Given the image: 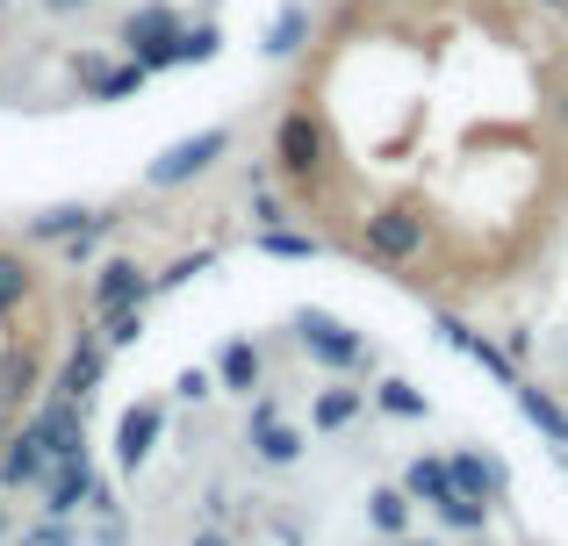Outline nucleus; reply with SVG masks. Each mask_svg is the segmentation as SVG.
<instances>
[{"label":"nucleus","instance_id":"2","mask_svg":"<svg viewBox=\"0 0 568 546\" xmlns=\"http://www.w3.org/2000/svg\"><path fill=\"white\" fill-rule=\"evenodd\" d=\"M187 14L173 8V0H144V8L123 14V29H115V43H123V58H138L144 72H173V37H181Z\"/></svg>","mask_w":568,"mask_h":546},{"label":"nucleus","instance_id":"35","mask_svg":"<svg viewBox=\"0 0 568 546\" xmlns=\"http://www.w3.org/2000/svg\"><path fill=\"white\" fill-rule=\"evenodd\" d=\"M187 546H231V533H216V525H209V533H194Z\"/></svg>","mask_w":568,"mask_h":546},{"label":"nucleus","instance_id":"28","mask_svg":"<svg viewBox=\"0 0 568 546\" xmlns=\"http://www.w3.org/2000/svg\"><path fill=\"white\" fill-rule=\"evenodd\" d=\"M375 403L388 410V418H432V403H425V395L410 389V381H396V374H388L382 389H375Z\"/></svg>","mask_w":568,"mask_h":546},{"label":"nucleus","instance_id":"31","mask_svg":"<svg viewBox=\"0 0 568 546\" xmlns=\"http://www.w3.org/2000/svg\"><path fill=\"white\" fill-rule=\"evenodd\" d=\"M22 546H72V525H65V518H43V525H37V533H29Z\"/></svg>","mask_w":568,"mask_h":546},{"label":"nucleus","instance_id":"11","mask_svg":"<svg viewBox=\"0 0 568 546\" xmlns=\"http://www.w3.org/2000/svg\"><path fill=\"white\" fill-rule=\"evenodd\" d=\"M252 453H260L266 467H295V461H303V432L281 418L274 395H260V403H252Z\"/></svg>","mask_w":568,"mask_h":546},{"label":"nucleus","instance_id":"15","mask_svg":"<svg viewBox=\"0 0 568 546\" xmlns=\"http://www.w3.org/2000/svg\"><path fill=\"white\" fill-rule=\"evenodd\" d=\"M432 331H439V346H454V352H468V360H483V367H489V374H497V381H504V389H511V381H518V367H511V352H497V346H489V338H483V331H468V323H460V317H439V323H432Z\"/></svg>","mask_w":568,"mask_h":546},{"label":"nucleus","instance_id":"19","mask_svg":"<svg viewBox=\"0 0 568 546\" xmlns=\"http://www.w3.org/2000/svg\"><path fill=\"white\" fill-rule=\"evenodd\" d=\"M80 410H87V403H72V395H51V403L37 410V432L51 439V453H72V446H87V432H80Z\"/></svg>","mask_w":568,"mask_h":546},{"label":"nucleus","instance_id":"8","mask_svg":"<svg viewBox=\"0 0 568 546\" xmlns=\"http://www.w3.org/2000/svg\"><path fill=\"white\" fill-rule=\"evenodd\" d=\"M87 490H94V461H87V446L51 453V467H43V518H72V511L87 504Z\"/></svg>","mask_w":568,"mask_h":546},{"label":"nucleus","instance_id":"23","mask_svg":"<svg viewBox=\"0 0 568 546\" xmlns=\"http://www.w3.org/2000/svg\"><path fill=\"white\" fill-rule=\"evenodd\" d=\"M87 216H94V209H87V202H58V209H43V216H29V245H65V238H72V230H80V224H87Z\"/></svg>","mask_w":568,"mask_h":546},{"label":"nucleus","instance_id":"38","mask_svg":"<svg viewBox=\"0 0 568 546\" xmlns=\"http://www.w3.org/2000/svg\"><path fill=\"white\" fill-rule=\"evenodd\" d=\"M540 8H555V14H568V0H540Z\"/></svg>","mask_w":568,"mask_h":546},{"label":"nucleus","instance_id":"27","mask_svg":"<svg viewBox=\"0 0 568 546\" xmlns=\"http://www.w3.org/2000/svg\"><path fill=\"white\" fill-rule=\"evenodd\" d=\"M403 496H410V504H417V496H425V504L446 496V461H439V453H425V461L403 467Z\"/></svg>","mask_w":568,"mask_h":546},{"label":"nucleus","instance_id":"18","mask_svg":"<svg viewBox=\"0 0 568 546\" xmlns=\"http://www.w3.org/2000/svg\"><path fill=\"white\" fill-rule=\"evenodd\" d=\"M216 381H223V395H252L260 389V346H252V338H231V346L216 352Z\"/></svg>","mask_w":568,"mask_h":546},{"label":"nucleus","instance_id":"26","mask_svg":"<svg viewBox=\"0 0 568 546\" xmlns=\"http://www.w3.org/2000/svg\"><path fill=\"white\" fill-rule=\"evenodd\" d=\"M252 245H260L266 259H317L324 253L317 238H303V230H288V224H260V238H252Z\"/></svg>","mask_w":568,"mask_h":546},{"label":"nucleus","instance_id":"13","mask_svg":"<svg viewBox=\"0 0 568 546\" xmlns=\"http://www.w3.org/2000/svg\"><path fill=\"white\" fill-rule=\"evenodd\" d=\"M446 490L475 496V504H504L511 475H504V467L489 461V453H475V446H454V461H446Z\"/></svg>","mask_w":568,"mask_h":546},{"label":"nucleus","instance_id":"33","mask_svg":"<svg viewBox=\"0 0 568 546\" xmlns=\"http://www.w3.org/2000/svg\"><path fill=\"white\" fill-rule=\"evenodd\" d=\"M252 216H260V224H288V209H281L266 187H252Z\"/></svg>","mask_w":568,"mask_h":546},{"label":"nucleus","instance_id":"34","mask_svg":"<svg viewBox=\"0 0 568 546\" xmlns=\"http://www.w3.org/2000/svg\"><path fill=\"white\" fill-rule=\"evenodd\" d=\"M37 8H43V14H58V22H72V14H87L94 0H37Z\"/></svg>","mask_w":568,"mask_h":546},{"label":"nucleus","instance_id":"12","mask_svg":"<svg viewBox=\"0 0 568 546\" xmlns=\"http://www.w3.org/2000/svg\"><path fill=\"white\" fill-rule=\"evenodd\" d=\"M152 295V274L138 259H101L94 267V317H115V309H138Z\"/></svg>","mask_w":568,"mask_h":546},{"label":"nucleus","instance_id":"40","mask_svg":"<svg viewBox=\"0 0 568 546\" xmlns=\"http://www.w3.org/2000/svg\"><path fill=\"white\" fill-rule=\"evenodd\" d=\"M0 14H8V0H0Z\"/></svg>","mask_w":568,"mask_h":546},{"label":"nucleus","instance_id":"25","mask_svg":"<svg viewBox=\"0 0 568 546\" xmlns=\"http://www.w3.org/2000/svg\"><path fill=\"white\" fill-rule=\"evenodd\" d=\"M432 511H439L446 533H483V525H489V504H475V496H460V490L432 496Z\"/></svg>","mask_w":568,"mask_h":546},{"label":"nucleus","instance_id":"9","mask_svg":"<svg viewBox=\"0 0 568 546\" xmlns=\"http://www.w3.org/2000/svg\"><path fill=\"white\" fill-rule=\"evenodd\" d=\"M159 432H166V403H159V395L130 403V410H123V424H115V467H123V475H138V467L152 461Z\"/></svg>","mask_w":568,"mask_h":546},{"label":"nucleus","instance_id":"24","mask_svg":"<svg viewBox=\"0 0 568 546\" xmlns=\"http://www.w3.org/2000/svg\"><path fill=\"white\" fill-rule=\"evenodd\" d=\"M216 51H223L216 22H181V37H173V65H209Z\"/></svg>","mask_w":568,"mask_h":546},{"label":"nucleus","instance_id":"14","mask_svg":"<svg viewBox=\"0 0 568 546\" xmlns=\"http://www.w3.org/2000/svg\"><path fill=\"white\" fill-rule=\"evenodd\" d=\"M37 381H43V352L29 346V338L0 346V410H22L29 395H37Z\"/></svg>","mask_w":568,"mask_h":546},{"label":"nucleus","instance_id":"39","mask_svg":"<svg viewBox=\"0 0 568 546\" xmlns=\"http://www.w3.org/2000/svg\"><path fill=\"white\" fill-rule=\"evenodd\" d=\"M0 439H8V410H0Z\"/></svg>","mask_w":568,"mask_h":546},{"label":"nucleus","instance_id":"10","mask_svg":"<svg viewBox=\"0 0 568 546\" xmlns=\"http://www.w3.org/2000/svg\"><path fill=\"white\" fill-rule=\"evenodd\" d=\"M43 467H51V439L37 432V418H29L22 432L0 439V490H37Z\"/></svg>","mask_w":568,"mask_h":546},{"label":"nucleus","instance_id":"36","mask_svg":"<svg viewBox=\"0 0 568 546\" xmlns=\"http://www.w3.org/2000/svg\"><path fill=\"white\" fill-rule=\"evenodd\" d=\"M0 539H8V490H0Z\"/></svg>","mask_w":568,"mask_h":546},{"label":"nucleus","instance_id":"3","mask_svg":"<svg viewBox=\"0 0 568 546\" xmlns=\"http://www.w3.org/2000/svg\"><path fill=\"white\" fill-rule=\"evenodd\" d=\"M216 158H231V123H216V130H194V137L166 144V152H159L152 166H144V187H159V195H166V187H194L209 166H216Z\"/></svg>","mask_w":568,"mask_h":546},{"label":"nucleus","instance_id":"4","mask_svg":"<svg viewBox=\"0 0 568 546\" xmlns=\"http://www.w3.org/2000/svg\"><path fill=\"white\" fill-rule=\"evenodd\" d=\"M361 253L375 259V267H410L417 253H425V216L410 209V202H388L361 224Z\"/></svg>","mask_w":568,"mask_h":546},{"label":"nucleus","instance_id":"37","mask_svg":"<svg viewBox=\"0 0 568 546\" xmlns=\"http://www.w3.org/2000/svg\"><path fill=\"white\" fill-rule=\"evenodd\" d=\"M388 546H432V539H410V533H396V539H388Z\"/></svg>","mask_w":568,"mask_h":546},{"label":"nucleus","instance_id":"1","mask_svg":"<svg viewBox=\"0 0 568 546\" xmlns=\"http://www.w3.org/2000/svg\"><path fill=\"white\" fill-rule=\"evenodd\" d=\"M266 152H274V173H288V181H317L324 158H332V137H324V123L310 109H281L274 130H266Z\"/></svg>","mask_w":568,"mask_h":546},{"label":"nucleus","instance_id":"5","mask_svg":"<svg viewBox=\"0 0 568 546\" xmlns=\"http://www.w3.org/2000/svg\"><path fill=\"white\" fill-rule=\"evenodd\" d=\"M144 80L152 72L138 65V58H109V51H72V86H80V101H138Z\"/></svg>","mask_w":568,"mask_h":546},{"label":"nucleus","instance_id":"30","mask_svg":"<svg viewBox=\"0 0 568 546\" xmlns=\"http://www.w3.org/2000/svg\"><path fill=\"white\" fill-rule=\"evenodd\" d=\"M202 267H209V253H187V259H173V267H166V274L152 280V295H159V288H181V280H194Z\"/></svg>","mask_w":568,"mask_h":546},{"label":"nucleus","instance_id":"21","mask_svg":"<svg viewBox=\"0 0 568 546\" xmlns=\"http://www.w3.org/2000/svg\"><path fill=\"white\" fill-rule=\"evenodd\" d=\"M361 410H367V395L346 389V381H332V389H317V410H310V418H317V432H346Z\"/></svg>","mask_w":568,"mask_h":546},{"label":"nucleus","instance_id":"17","mask_svg":"<svg viewBox=\"0 0 568 546\" xmlns=\"http://www.w3.org/2000/svg\"><path fill=\"white\" fill-rule=\"evenodd\" d=\"M303 43H310V0H281L274 22H266V37H260V51L266 58H295Z\"/></svg>","mask_w":568,"mask_h":546},{"label":"nucleus","instance_id":"20","mask_svg":"<svg viewBox=\"0 0 568 546\" xmlns=\"http://www.w3.org/2000/svg\"><path fill=\"white\" fill-rule=\"evenodd\" d=\"M29 295H37V267H29L14 245H0V317L29 309Z\"/></svg>","mask_w":568,"mask_h":546},{"label":"nucleus","instance_id":"22","mask_svg":"<svg viewBox=\"0 0 568 546\" xmlns=\"http://www.w3.org/2000/svg\"><path fill=\"white\" fill-rule=\"evenodd\" d=\"M367 525H375L382 539L410 533V496H403V482H382V490L367 496Z\"/></svg>","mask_w":568,"mask_h":546},{"label":"nucleus","instance_id":"16","mask_svg":"<svg viewBox=\"0 0 568 546\" xmlns=\"http://www.w3.org/2000/svg\"><path fill=\"white\" fill-rule=\"evenodd\" d=\"M511 403H518V410H526V418H532V424H540V439H555V446L568 453V410H561V403H555V395H547V389H540V381H526V374H518V381H511Z\"/></svg>","mask_w":568,"mask_h":546},{"label":"nucleus","instance_id":"7","mask_svg":"<svg viewBox=\"0 0 568 546\" xmlns=\"http://www.w3.org/2000/svg\"><path fill=\"white\" fill-rule=\"evenodd\" d=\"M101 374H109V346H101V323H87V331H72L65 367L51 374V395H72V403H87V395L101 389Z\"/></svg>","mask_w":568,"mask_h":546},{"label":"nucleus","instance_id":"29","mask_svg":"<svg viewBox=\"0 0 568 546\" xmlns=\"http://www.w3.org/2000/svg\"><path fill=\"white\" fill-rule=\"evenodd\" d=\"M138 338H144V302H138V309H115V317H101V346H109V352L138 346Z\"/></svg>","mask_w":568,"mask_h":546},{"label":"nucleus","instance_id":"6","mask_svg":"<svg viewBox=\"0 0 568 546\" xmlns=\"http://www.w3.org/2000/svg\"><path fill=\"white\" fill-rule=\"evenodd\" d=\"M295 331H303V352L324 367H338V374H353V367H367V338L353 331V323L324 317V309H295Z\"/></svg>","mask_w":568,"mask_h":546},{"label":"nucleus","instance_id":"32","mask_svg":"<svg viewBox=\"0 0 568 546\" xmlns=\"http://www.w3.org/2000/svg\"><path fill=\"white\" fill-rule=\"evenodd\" d=\"M173 395H181V403H209V374H202V367H187V374L173 381Z\"/></svg>","mask_w":568,"mask_h":546}]
</instances>
